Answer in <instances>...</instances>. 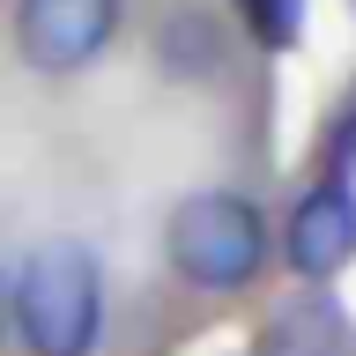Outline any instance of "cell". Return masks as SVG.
Segmentation results:
<instances>
[{"instance_id": "3", "label": "cell", "mask_w": 356, "mask_h": 356, "mask_svg": "<svg viewBox=\"0 0 356 356\" xmlns=\"http://www.w3.org/2000/svg\"><path fill=\"white\" fill-rule=\"evenodd\" d=\"M111 30H119V0H22V15H15L22 60L44 67V74L89 67L111 44Z\"/></svg>"}, {"instance_id": "5", "label": "cell", "mask_w": 356, "mask_h": 356, "mask_svg": "<svg viewBox=\"0 0 356 356\" xmlns=\"http://www.w3.org/2000/svg\"><path fill=\"white\" fill-rule=\"evenodd\" d=\"M163 67L171 74H216L222 67V38H216V15L208 8H178L171 22H163Z\"/></svg>"}, {"instance_id": "4", "label": "cell", "mask_w": 356, "mask_h": 356, "mask_svg": "<svg viewBox=\"0 0 356 356\" xmlns=\"http://www.w3.org/2000/svg\"><path fill=\"white\" fill-rule=\"evenodd\" d=\"M349 260H356V200L341 186H312L297 200V216H289V267L327 282L334 267H349Z\"/></svg>"}, {"instance_id": "1", "label": "cell", "mask_w": 356, "mask_h": 356, "mask_svg": "<svg viewBox=\"0 0 356 356\" xmlns=\"http://www.w3.org/2000/svg\"><path fill=\"white\" fill-rule=\"evenodd\" d=\"M15 327L30 356H89L104 327V275L89 260V245L52 238L38 245L15 275Z\"/></svg>"}, {"instance_id": "2", "label": "cell", "mask_w": 356, "mask_h": 356, "mask_svg": "<svg viewBox=\"0 0 356 356\" xmlns=\"http://www.w3.org/2000/svg\"><path fill=\"white\" fill-rule=\"evenodd\" d=\"M171 260L200 289H245L267 260V222L238 193H193L171 216Z\"/></svg>"}]
</instances>
